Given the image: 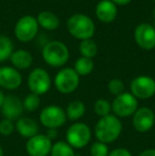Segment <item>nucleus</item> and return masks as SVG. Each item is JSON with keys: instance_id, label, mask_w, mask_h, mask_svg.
<instances>
[{"instance_id": "f257e3e1", "label": "nucleus", "mask_w": 155, "mask_h": 156, "mask_svg": "<svg viewBox=\"0 0 155 156\" xmlns=\"http://www.w3.org/2000/svg\"><path fill=\"white\" fill-rule=\"evenodd\" d=\"M122 122L115 115L111 114L100 118L95 125V136L98 141L105 144H113L122 133Z\"/></svg>"}, {"instance_id": "f03ea898", "label": "nucleus", "mask_w": 155, "mask_h": 156, "mask_svg": "<svg viewBox=\"0 0 155 156\" xmlns=\"http://www.w3.org/2000/svg\"><path fill=\"white\" fill-rule=\"evenodd\" d=\"M67 30L75 38L80 41L90 39L95 34V23L85 14H73L67 20Z\"/></svg>"}, {"instance_id": "7ed1b4c3", "label": "nucleus", "mask_w": 155, "mask_h": 156, "mask_svg": "<svg viewBox=\"0 0 155 156\" xmlns=\"http://www.w3.org/2000/svg\"><path fill=\"white\" fill-rule=\"evenodd\" d=\"M43 60L51 67H62L69 60V50L64 43L51 41L47 43L41 51Z\"/></svg>"}, {"instance_id": "20e7f679", "label": "nucleus", "mask_w": 155, "mask_h": 156, "mask_svg": "<svg viewBox=\"0 0 155 156\" xmlns=\"http://www.w3.org/2000/svg\"><path fill=\"white\" fill-rule=\"evenodd\" d=\"M91 129L86 123L75 122L66 132V142L73 149H84L90 142Z\"/></svg>"}, {"instance_id": "39448f33", "label": "nucleus", "mask_w": 155, "mask_h": 156, "mask_svg": "<svg viewBox=\"0 0 155 156\" xmlns=\"http://www.w3.org/2000/svg\"><path fill=\"white\" fill-rule=\"evenodd\" d=\"M111 104H112L113 115H115L119 119L131 117L138 109V100L131 93L126 91L115 97Z\"/></svg>"}, {"instance_id": "423d86ee", "label": "nucleus", "mask_w": 155, "mask_h": 156, "mask_svg": "<svg viewBox=\"0 0 155 156\" xmlns=\"http://www.w3.org/2000/svg\"><path fill=\"white\" fill-rule=\"evenodd\" d=\"M80 85V76L73 68H63L54 78V86L58 93L63 94H72Z\"/></svg>"}, {"instance_id": "0eeeda50", "label": "nucleus", "mask_w": 155, "mask_h": 156, "mask_svg": "<svg viewBox=\"0 0 155 156\" xmlns=\"http://www.w3.org/2000/svg\"><path fill=\"white\" fill-rule=\"evenodd\" d=\"M39 122L47 129H58L63 126L67 121L65 111L61 106L55 104L48 105L44 107L39 113Z\"/></svg>"}, {"instance_id": "6e6552de", "label": "nucleus", "mask_w": 155, "mask_h": 156, "mask_svg": "<svg viewBox=\"0 0 155 156\" xmlns=\"http://www.w3.org/2000/svg\"><path fill=\"white\" fill-rule=\"evenodd\" d=\"M38 23L35 17L25 15L17 20L14 28L16 38L21 43H29L33 41L38 33Z\"/></svg>"}, {"instance_id": "1a4fd4ad", "label": "nucleus", "mask_w": 155, "mask_h": 156, "mask_svg": "<svg viewBox=\"0 0 155 156\" xmlns=\"http://www.w3.org/2000/svg\"><path fill=\"white\" fill-rule=\"evenodd\" d=\"M51 84L52 82L50 74L43 68H35L29 73L28 87L30 89V93L41 97L50 90Z\"/></svg>"}, {"instance_id": "9d476101", "label": "nucleus", "mask_w": 155, "mask_h": 156, "mask_svg": "<svg viewBox=\"0 0 155 156\" xmlns=\"http://www.w3.org/2000/svg\"><path fill=\"white\" fill-rule=\"evenodd\" d=\"M130 89L137 100H148L155 94V80L149 76H138L130 83Z\"/></svg>"}, {"instance_id": "9b49d317", "label": "nucleus", "mask_w": 155, "mask_h": 156, "mask_svg": "<svg viewBox=\"0 0 155 156\" xmlns=\"http://www.w3.org/2000/svg\"><path fill=\"white\" fill-rule=\"evenodd\" d=\"M132 123L135 131L138 133H147L151 131L155 124V113L147 106L138 107L132 116Z\"/></svg>"}, {"instance_id": "f8f14e48", "label": "nucleus", "mask_w": 155, "mask_h": 156, "mask_svg": "<svg viewBox=\"0 0 155 156\" xmlns=\"http://www.w3.org/2000/svg\"><path fill=\"white\" fill-rule=\"evenodd\" d=\"M52 144V140H50L45 134H37L27 139L26 151L29 156H49Z\"/></svg>"}, {"instance_id": "ddd939ff", "label": "nucleus", "mask_w": 155, "mask_h": 156, "mask_svg": "<svg viewBox=\"0 0 155 156\" xmlns=\"http://www.w3.org/2000/svg\"><path fill=\"white\" fill-rule=\"evenodd\" d=\"M134 39L137 46L143 50H153L155 48V28L150 23H141L135 28Z\"/></svg>"}, {"instance_id": "4468645a", "label": "nucleus", "mask_w": 155, "mask_h": 156, "mask_svg": "<svg viewBox=\"0 0 155 156\" xmlns=\"http://www.w3.org/2000/svg\"><path fill=\"white\" fill-rule=\"evenodd\" d=\"M0 111H1L3 118L12 120V121H16L17 119L23 117V113L25 111L23 100H20L15 94H8L4 98V102Z\"/></svg>"}, {"instance_id": "2eb2a0df", "label": "nucleus", "mask_w": 155, "mask_h": 156, "mask_svg": "<svg viewBox=\"0 0 155 156\" xmlns=\"http://www.w3.org/2000/svg\"><path fill=\"white\" fill-rule=\"evenodd\" d=\"M23 83L19 70L15 69L11 66H2L0 67V87L6 90H16Z\"/></svg>"}, {"instance_id": "dca6fc26", "label": "nucleus", "mask_w": 155, "mask_h": 156, "mask_svg": "<svg viewBox=\"0 0 155 156\" xmlns=\"http://www.w3.org/2000/svg\"><path fill=\"white\" fill-rule=\"evenodd\" d=\"M118 9L115 3L111 0H101L96 6V16L100 21L104 23H110L114 21L117 17Z\"/></svg>"}, {"instance_id": "f3484780", "label": "nucleus", "mask_w": 155, "mask_h": 156, "mask_svg": "<svg viewBox=\"0 0 155 156\" xmlns=\"http://www.w3.org/2000/svg\"><path fill=\"white\" fill-rule=\"evenodd\" d=\"M15 131L23 138L29 139L37 135L39 126L36 120L31 117H20L15 122Z\"/></svg>"}, {"instance_id": "a211bd4d", "label": "nucleus", "mask_w": 155, "mask_h": 156, "mask_svg": "<svg viewBox=\"0 0 155 156\" xmlns=\"http://www.w3.org/2000/svg\"><path fill=\"white\" fill-rule=\"evenodd\" d=\"M13 67L17 70H25L28 69L33 64V56L29 51L23 49L14 50L10 58Z\"/></svg>"}, {"instance_id": "6ab92c4d", "label": "nucleus", "mask_w": 155, "mask_h": 156, "mask_svg": "<svg viewBox=\"0 0 155 156\" xmlns=\"http://www.w3.org/2000/svg\"><path fill=\"white\" fill-rule=\"evenodd\" d=\"M36 20L38 23V26H41L45 30H49V31L56 30L60 26V18L58 17V15L50 11L41 12L37 15Z\"/></svg>"}, {"instance_id": "aec40b11", "label": "nucleus", "mask_w": 155, "mask_h": 156, "mask_svg": "<svg viewBox=\"0 0 155 156\" xmlns=\"http://www.w3.org/2000/svg\"><path fill=\"white\" fill-rule=\"evenodd\" d=\"M85 112H86V107H85L84 102L80 100L71 101L65 109L67 119L76 122H78V120H80L85 115Z\"/></svg>"}, {"instance_id": "412c9836", "label": "nucleus", "mask_w": 155, "mask_h": 156, "mask_svg": "<svg viewBox=\"0 0 155 156\" xmlns=\"http://www.w3.org/2000/svg\"><path fill=\"white\" fill-rule=\"evenodd\" d=\"M95 64L91 58H79L75 63V71L79 74V76H86L90 74L93 70Z\"/></svg>"}, {"instance_id": "4be33fe9", "label": "nucleus", "mask_w": 155, "mask_h": 156, "mask_svg": "<svg viewBox=\"0 0 155 156\" xmlns=\"http://www.w3.org/2000/svg\"><path fill=\"white\" fill-rule=\"evenodd\" d=\"M79 51H80L81 55L83 58H95L98 53V46L97 43L93 39H85V41H81L80 45H79Z\"/></svg>"}, {"instance_id": "5701e85b", "label": "nucleus", "mask_w": 155, "mask_h": 156, "mask_svg": "<svg viewBox=\"0 0 155 156\" xmlns=\"http://www.w3.org/2000/svg\"><path fill=\"white\" fill-rule=\"evenodd\" d=\"M14 51V45L10 37L0 35V63L10 60Z\"/></svg>"}, {"instance_id": "b1692460", "label": "nucleus", "mask_w": 155, "mask_h": 156, "mask_svg": "<svg viewBox=\"0 0 155 156\" xmlns=\"http://www.w3.org/2000/svg\"><path fill=\"white\" fill-rule=\"evenodd\" d=\"M49 156H77L75 149L70 147L66 141H56L52 144Z\"/></svg>"}, {"instance_id": "393cba45", "label": "nucleus", "mask_w": 155, "mask_h": 156, "mask_svg": "<svg viewBox=\"0 0 155 156\" xmlns=\"http://www.w3.org/2000/svg\"><path fill=\"white\" fill-rule=\"evenodd\" d=\"M93 112L100 118L112 114V104L105 99H98L93 103Z\"/></svg>"}, {"instance_id": "a878e982", "label": "nucleus", "mask_w": 155, "mask_h": 156, "mask_svg": "<svg viewBox=\"0 0 155 156\" xmlns=\"http://www.w3.org/2000/svg\"><path fill=\"white\" fill-rule=\"evenodd\" d=\"M41 97L37 96L35 94H28L27 96L23 98V109L27 112H35L38 109V107L41 106Z\"/></svg>"}, {"instance_id": "bb28decb", "label": "nucleus", "mask_w": 155, "mask_h": 156, "mask_svg": "<svg viewBox=\"0 0 155 156\" xmlns=\"http://www.w3.org/2000/svg\"><path fill=\"white\" fill-rule=\"evenodd\" d=\"M89 153L91 156H108L110 150H108L107 144L100 141H96L90 146Z\"/></svg>"}, {"instance_id": "cd10ccee", "label": "nucleus", "mask_w": 155, "mask_h": 156, "mask_svg": "<svg viewBox=\"0 0 155 156\" xmlns=\"http://www.w3.org/2000/svg\"><path fill=\"white\" fill-rule=\"evenodd\" d=\"M107 89L113 96L117 97L124 93V83L120 79H112L107 84Z\"/></svg>"}, {"instance_id": "c85d7f7f", "label": "nucleus", "mask_w": 155, "mask_h": 156, "mask_svg": "<svg viewBox=\"0 0 155 156\" xmlns=\"http://www.w3.org/2000/svg\"><path fill=\"white\" fill-rule=\"evenodd\" d=\"M15 131V122L12 120H9L3 118L0 120V135L2 136H10Z\"/></svg>"}, {"instance_id": "c756f323", "label": "nucleus", "mask_w": 155, "mask_h": 156, "mask_svg": "<svg viewBox=\"0 0 155 156\" xmlns=\"http://www.w3.org/2000/svg\"><path fill=\"white\" fill-rule=\"evenodd\" d=\"M108 156H132V153L125 148H116L110 151Z\"/></svg>"}, {"instance_id": "7c9ffc66", "label": "nucleus", "mask_w": 155, "mask_h": 156, "mask_svg": "<svg viewBox=\"0 0 155 156\" xmlns=\"http://www.w3.org/2000/svg\"><path fill=\"white\" fill-rule=\"evenodd\" d=\"M45 135L47 136V137L49 138L50 140H53V139H55V138H58V129H47V132H46Z\"/></svg>"}, {"instance_id": "2f4dec72", "label": "nucleus", "mask_w": 155, "mask_h": 156, "mask_svg": "<svg viewBox=\"0 0 155 156\" xmlns=\"http://www.w3.org/2000/svg\"><path fill=\"white\" fill-rule=\"evenodd\" d=\"M138 156H155V149H147V150H143Z\"/></svg>"}, {"instance_id": "473e14b6", "label": "nucleus", "mask_w": 155, "mask_h": 156, "mask_svg": "<svg viewBox=\"0 0 155 156\" xmlns=\"http://www.w3.org/2000/svg\"><path fill=\"white\" fill-rule=\"evenodd\" d=\"M113 3H115L116 5H126L130 3L132 0H111Z\"/></svg>"}, {"instance_id": "72a5a7b5", "label": "nucleus", "mask_w": 155, "mask_h": 156, "mask_svg": "<svg viewBox=\"0 0 155 156\" xmlns=\"http://www.w3.org/2000/svg\"><path fill=\"white\" fill-rule=\"evenodd\" d=\"M4 98H5V94H4L3 91L0 89V109H1L2 104H3V102H4Z\"/></svg>"}, {"instance_id": "f704fd0d", "label": "nucleus", "mask_w": 155, "mask_h": 156, "mask_svg": "<svg viewBox=\"0 0 155 156\" xmlns=\"http://www.w3.org/2000/svg\"><path fill=\"white\" fill-rule=\"evenodd\" d=\"M0 156H4V151L1 146H0Z\"/></svg>"}, {"instance_id": "c9c22d12", "label": "nucleus", "mask_w": 155, "mask_h": 156, "mask_svg": "<svg viewBox=\"0 0 155 156\" xmlns=\"http://www.w3.org/2000/svg\"><path fill=\"white\" fill-rule=\"evenodd\" d=\"M153 16H154V18H155V8H154V10H153Z\"/></svg>"}, {"instance_id": "e433bc0d", "label": "nucleus", "mask_w": 155, "mask_h": 156, "mask_svg": "<svg viewBox=\"0 0 155 156\" xmlns=\"http://www.w3.org/2000/svg\"><path fill=\"white\" fill-rule=\"evenodd\" d=\"M154 1H155V0H154Z\"/></svg>"}]
</instances>
